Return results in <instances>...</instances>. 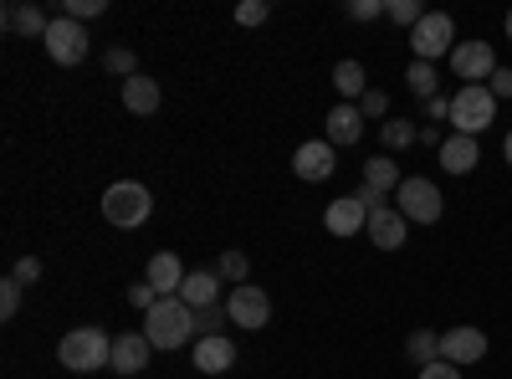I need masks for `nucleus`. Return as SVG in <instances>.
<instances>
[{
	"label": "nucleus",
	"instance_id": "obj_1",
	"mask_svg": "<svg viewBox=\"0 0 512 379\" xmlns=\"http://www.w3.org/2000/svg\"><path fill=\"white\" fill-rule=\"evenodd\" d=\"M190 333H195V308H185L180 298H159L144 313V339L154 349H185Z\"/></svg>",
	"mask_w": 512,
	"mask_h": 379
},
{
	"label": "nucleus",
	"instance_id": "obj_2",
	"mask_svg": "<svg viewBox=\"0 0 512 379\" xmlns=\"http://www.w3.org/2000/svg\"><path fill=\"white\" fill-rule=\"evenodd\" d=\"M57 359L72 374H98V369L113 364V339H108L103 328H72L67 339L57 344Z\"/></svg>",
	"mask_w": 512,
	"mask_h": 379
},
{
	"label": "nucleus",
	"instance_id": "obj_3",
	"mask_svg": "<svg viewBox=\"0 0 512 379\" xmlns=\"http://www.w3.org/2000/svg\"><path fill=\"white\" fill-rule=\"evenodd\" d=\"M451 123H456V134L466 139H482L492 123H497V98L487 93V82H472V88H461L451 98Z\"/></svg>",
	"mask_w": 512,
	"mask_h": 379
},
{
	"label": "nucleus",
	"instance_id": "obj_4",
	"mask_svg": "<svg viewBox=\"0 0 512 379\" xmlns=\"http://www.w3.org/2000/svg\"><path fill=\"white\" fill-rule=\"evenodd\" d=\"M149 210H154V195L139 185V180H118L103 190V216L118 226V231H134L149 221Z\"/></svg>",
	"mask_w": 512,
	"mask_h": 379
},
{
	"label": "nucleus",
	"instance_id": "obj_5",
	"mask_svg": "<svg viewBox=\"0 0 512 379\" xmlns=\"http://www.w3.org/2000/svg\"><path fill=\"white\" fill-rule=\"evenodd\" d=\"M395 210H400L405 221H415V226H436L441 210H446V200H441L436 180L410 175V180H400V190H395Z\"/></svg>",
	"mask_w": 512,
	"mask_h": 379
},
{
	"label": "nucleus",
	"instance_id": "obj_6",
	"mask_svg": "<svg viewBox=\"0 0 512 379\" xmlns=\"http://www.w3.org/2000/svg\"><path fill=\"white\" fill-rule=\"evenodd\" d=\"M410 47H415V62H441L456 52V21L446 11H425V21L410 31Z\"/></svg>",
	"mask_w": 512,
	"mask_h": 379
},
{
	"label": "nucleus",
	"instance_id": "obj_7",
	"mask_svg": "<svg viewBox=\"0 0 512 379\" xmlns=\"http://www.w3.org/2000/svg\"><path fill=\"white\" fill-rule=\"evenodd\" d=\"M41 41H47V57L57 67H77L82 57H88V31H82V21H72V16H57Z\"/></svg>",
	"mask_w": 512,
	"mask_h": 379
},
{
	"label": "nucleus",
	"instance_id": "obj_8",
	"mask_svg": "<svg viewBox=\"0 0 512 379\" xmlns=\"http://www.w3.org/2000/svg\"><path fill=\"white\" fill-rule=\"evenodd\" d=\"M497 52H492V41H456V52H451V72L461 77V88H472V82H492L497 72Z\"/></svg>",
	"mask_w": 512,
	"mask_h": 379
},
{
	"label": "nucleus",
	"instance_id": "obj_9",
	"mask_svg": "<svg viewBox=\"0 0 512 379\" xmlns=\"http://www.w3.org/2000/svg\"><path fill=\"white\" fill-rule=\"evenodd\" d=\"M482 354H487V333H482V328L456 323V328L441 333V359H446V364L466 369V364H482Z\"/></svg>",
	"mask_w": 512,
	"mask_h": 379
},
{
	"label": "nucleus",
	"instance_id": "obj_10",
	"mask_svg": "<svg viewBox=\"0 0 512 379\" xmlns=\"http://www.w3.org/2000/svg\"><path fill=\"white\" fill-rule=\"evenodd\" d=\"M226 313H231V323L236 328H267V318H272V298L262 287H231V298H226Z\"/></svg>",
	"mask_w": 512,
	"mask_h": 379
},
{
	"label": "nucleus",
	"instance_id": "obj_11",
	"mask_svg": "<svg viewBox=\"0 0 512 379\" xmlns=\"http://www.w3.org/2000/svg\"><path fill=\"white\" fill-rule=\"evenodd\" d=\"M333 170H338V159H333V144L328 139H308L303 149L292 154V175L308 180V185H323Z\"/></svg>",
	"mask_w": 512,
	"mask_h": 379
},
{
	"label": "nucleus",
	"instance_id": "obj_12",
	"mask_svg": "<svg viewBox=\"0 0 512 379\" xmlns=\"http://www.w3.org/2000/svg\"><path fill=\"white\" fill-rule=\"evenodd\" d=\"M369 241L379 246V251H400L405 246V231H410V221L400 216L395 205H379V210H369Z\"/></svg>",
	"mask_w": 512,
	"mask_h": 379
},
{
	"label": "nucleus",
	"instance_id": "obj_13",
	"mask_svg": "<svg viewBox=\"0 0 512 379\" xmlns=\"http://www.w3.org/2000/svg\"><path fill=\"white\" fill-rule=\"evenodd\" d=\"M185 267H180V257L175 251H159V257H149V272H144V282L159 292V298H180V287H185Z\"/></svg>",
	"mask_w": 512,
	"mask_h": 379
},
{
	"label": "nucleus",
	"instance_id": "obj_14",
	"mask_svg": "<svg viewBox=\"0 0 512 379\" xmlns=\"http://www.w3.org/2000/svg\"><path fill=\"white\" fill-rule=\"evenodd\" d=\"M323 226H328V236H359L369 226V210L359 205V195H344L323 210Z\"/></svg>",
	"mask_w": 512,
	"mask_h": 379
},
{
	"label": "nucleus",
	"instance_id": "obj_15",
	"mask_svg": "<svg viewBox=\"0 0 512 379\" xmlns=\"http://www.w3.org/2000/svg\"><path fill=\"white\" fill-rule=\"evenodd\" d=\"M149 354H154V344L144 339V328H139V333H113V369H118V374L149 369Z\"/></svg>",
	"mask_w": 512,
	"mask_h": 379
},
{
	"label": "nucleus",
	"instance_id": "obj_16",
	"mask_svg": "<svg viewBox=\"0 0 512 379\" xmlns=\"http://www.w3.org/2000/svg\"><path fill=\"white\" fill-rule=\"evenodd\" d=\"M195 369H200V374H226V369H236V344L226 339V333L195 339Z\"/></svg>",
	"mask_w": 512,
	"mask_h": 379
},
{
	"label": "nucleus",
	"instance_id": "obj_17",
	"mask_svg": "<svg viewBox=\"0 0 512 379\" xmlns=\"http://www.w3.org/2000/svg\"><path fill=\"white\" fill-rule=\"evenodd\" d=\"M477 164H482V144H477V139L451 134V139L441 144V170H446V175H472Z\"/></svg>",
	"mask_w": 512,
	"mask_h": 379
},
{
	"label": "nucleus",
	"instance_id": "obj_18",
	"mask_svg": "<svg viewBox=\"0 0 512 379\" xmlns=\"http://www.w3.org/2000/svg\"><path fill=\"white\" fill-rule=\"evenodd\" d=\"M364 139V113H359V103H338L333 113H328V144L338 149V144H359Z\"/></svg>",
	"mask_w": 512,
	"mask_h": 379
},
{
	"label": "nucleus",
	"instance_id": "obj_19",
	"mask_svg": "<svg viewBox=\"0 0 512 379\" xmlns=\"http://www.w3.org/2000/svg\"><path fill=\"white\" fill-rule=\"evenodd\" d=\"M180 303L195 308V313H200V308H216V303H221V277H216V272H190L185 287H180Z\"/></svg>",
	"mask_w": 512,
	"mask_h": 379
},
{
	"label": "nucleus",
	"instance_id": "obj_20",
	"mask_svg": "<svg viewBox=\"0 0 512 379\" xmlns=\"http://www.w3.org/2000/svg\"><path fill=\"white\" fill-rule=\"evenodd\" d=\"M123 108H128V113H154V108H159V82L144 77V72L128 77V82H123Z\"/></svg>",
	"mask_w": 512,
	"mask_h": 379
},
{
	"label": "nucleus",
	"instance_id": "obj_21",
	"mask_svg": "<svg viewBox=\"0 0 512 379\" xmlns=\"http://www.w3.org/2000/svg\"><path fill=\"white\" fill-rule=\"evenodd\" d=\"M364 185L369 190H400V164L390 159V154H374V159H364Z\"/></svg>",
	"mask_w": 512,
	"mask_h": 379
},
{
	"label": "nucleus",
	"instance_id": "obj_22",
	"mask_svg": "<svg viewBox=\"0 0 512 379\" xmlns=\"http://www.w3.org/2000/svg\"><path fill=\"white\" fill-rule=\"evenodd\" d=\"M405 354H410V364H420V369L436 364V359H441V333H436V328H415L410 339H405Z\"/></svg>",
	"mask_w": 512,
	"mask_h": 379
},
{
	"label": "nucleus",
	"instance_id": "obj_23",
	"mask_svg": "<svg viewBox=\"0 0 512 379\" xmlns=\"http://www.w3.org/2000/svg\"><path fill=\"white\" fill-rule=\"evenodd\" d=\"M405 82H410V93H415L420 103H431V98H441V93H436V88H441V72H436V62H410Z\"/></svg>",
	"mask_w": 512,
	"mask_h": 379
},
{
	"label": "nucleus",
	"instance_id": "obj_24",
	"mask_svg": "<svg viewBox=\"0 0 512 379\" xmlns=\"http://www.w3.org/2000/svg\"><path fill=\"white\" fill-rule=\"evenodd\" d=\"M6 26L16 31V36H47V16H41L36 6H6Z\"/></svg>",
	"mask_w": 512,
	"mask_h": 379
},
{
	"label": "nucleus",
	"instance_id": "obj_25",
	"mask_svg": "<svg viewBox=\"0 0 512 379\" xmlns=\"http://www.w3.org/2000/svg\"><path fill=\"white\" fill-rule=\"evenodd\" d=\"M333 88L354 103V98H364V93H369V77H364V67H359V62H338V67H333Z\"/></svg>",
	"mask_w": 512,
	"mask_h": 379
},
{
	"label": "nucleus",
	"instance_id": "obj_26",
	"mask_svg": "<svg viewBox=\"0 0 512 379\" xmlns=\"http://www.w3.org/2000/svg\"><path fill=\"white\" fill-rule=\"evenodd\" d=\"M384 149H410L415 139H420V129H415V123L410 118H390V123H384Z\"/></svg>",
	"mask_w": 512,
	"mask_h": 379
},
{
	"label": "nucleus",
	"instance_id": "obj_27",
	"mask_svg": "<svg viewBox=\"0 0 512 379\" xmlns=\"http://www.w3.org/2000/svg\"><path fill=\"white\" fill-rule=\"evenodd\" d=\"M384 16H390L395 26H420L425 21V6H420V0H384Z\"/></svg>",
	"mask_w": 512,
	"mask_h": 379
},
{
	"label": "nucleus",
	"instance_id": "obj_28",
	"mask_svg": "<svg viewBox=\"0 0 512 379\" xmlns=\"http://www.w3.org/2000/svg\"><path fill=\"white\" fill-rule=\"evenodd\" d=\"M103 67H108L113 77H123V82H128V77H139V57H134V52H128V47H108V57H103Z\"/></svg>",
	"mask_w": 512,
	"mask_h": 379
},
{
	"label": "nucleus",
	"instance_id": "obj_29",
	"mask_svg": "<svg viewBox=\"0 0 512 379\" xmlns=\"http://www.w3.org/2000/svg\"><path fill=\"white\" fill-rule=\"evenodd\" d=\"M246 272H251V262L241 257V251H221V262H216V277H221V282H236V287H241Z\"/></svg>",
	"mask_w": 512,
	"mask_h": 379
},
{
	"label": "nucleus",
	"instance_id": "obj_30",
	"mask_svg": "<svg viewBox=\"0 0 512 379\" xmlns=\"http://www.w3.org/2000/svg\"><path fill=\"white\" fill-rule=\"evenodd\" d=\"M221 323H231L226 303H216V308H200V313H195V328H200V339H210V333H221Z\"/></svg>",
	"mask_w": 512,
	"mask_h": 379
},
{
	"label": "nucleus",
	"instance_id": "obj_31",
	"mask_svg": "<svg viewBox=\"0 0 512 379\" xmlns=\"http://www.w3.org/2000/svg\"><path fill=\"white\" fill-rule=\"evenodd\" d=\"M16 313H21V282H16V277H6V282H0V318L11 323Z\"/></svg>",
	"mask_w": 512,
	"mask_h": 379
},
{
	"label": "nucleus",
	"instance_id": "obj_32",
	"mask_svg": "<svg viewBox=\"0 0 512 379\" xmlns=\"http://www.w3.org/2000/svg\"><path fill=\"white\" fill-rule=\"evenodd\" d=\"M267 16H272L267 0H241V6H236V26H262Z\"/></svg>",
	"mask_w": 512,
	"mask_h": 379
},
{
	"label": "nucleus",
	"instance_id": "obj_33",
	"mask_svg": "<svg viewBox=\"0 0 512 379\" xmlns=\"http://www.w3.org/2000/svg\"><path fill=\"white\" fill-rule=\"evenodd\" d=\"M384 16V0H349V21H379Z\"/></svg>",
	"mask_w": 512,
	"mask_h": 379
},
{
	"label": "nucleus",
	"instance_id": "obj_34",
	"mask_svg": "<svg viewBox=\"0 0 512 379\" xmlns=\"http://www.w3.org/2000/svg\"><path fill=\"white\" fill-rule=\"evenodd\" d=\"M62 16H72V21H93V16H103V0H67Z\"/></svg>",
	"mask_w": 512,
	"mask_h": 379
},
{
	"label": "nucleus",
	"instance_id": "obj_35",
	"mask_svg": "<svg viewBox=\"0 0 512 379\" xmlns=\"http://www.w3.org/2000/svg\"><path fill=\"white\" fill-rule=\"evenodd\" d=\"M359 113H364V118H384V113H390V98H384L379 88H369V93L359 98Z\"/></svg>",
	"mask_w": 512,
	"mask_h": 379
},
{
	"label": "nucleus",
	"instance_id": "obj_36",
	"mask_svg": "<svg viewBox=\"0 0 512 379\" xmlns=\"http://www.w3.org/2000/svg\"><path fill=\"white\" fill-rule=\"evenodd\" d=\"M487 93L502 103V98H512V67H497L492 72V82H487Z\"/></svg>",
	"mask_w": 512,
	"mask_h": 379
},
{
	"label": "nucleus",
	"instance_id": "obj_37",
	"mask_svg": "<svg viewBox=\"0 0 512 379\" xmlns=\"http://www.w3.org/2000/svg\"><path fill=\"white\" fill-rule=\"evenodd\" d=\"M128 303H134V308H144V313H149V308L159 303V292H154L149 282H139V287H128Z\"/></svg>",
	"mask_w": 512,
	"mask_h": 379
},
{
	"label": "nucleus",
	"instance_id": "obj_38",
	"mask_svg": "<svg viewBox=\"0 0 512 379\" xmlns=\"http://www.w3.org/2000/svg\"><path fill=\"white\" fill-rule=\"evenodd\" d=\"M420 379H461V369L446 364V359H436V364H425V369H420Z\"/></svg>",
	"mask_w": 512,
	"mask_h": 379
},
{
	"label": "nucleus",
	"instance_id": "obj_39",
	"mask_svg": "<svg viewBox=\"0 0 512 379\" xmlns=\"http://www.w3.org/2000/svg\"><path fill=\"white\" fill-rule=\"evenodd\" d=\"M11 277H16V282H21V287H26V282H36V277H41V262H36V257H21V262H16V272H11Z\"/></svg>",
	"mask_w": 512,
	"mask_h": 379
},
{
	"label": "nucleus",
	"instance_id": "obj_40",
	"mask_svg": "<svg viewBox=\"0 0 512 379\" xmlns=\"http://www.w3.org/2000/svg\"><path fill=\"white\" fill-rule=\"evenodd\" d=\"M354 195H359V205H364V210H379V205H384V190H369V185H359Z\"/></svg>",
	"mask_w": 512,
	"mask_h": 379
},
{
	"label": "nucleus",
	"instance_id": "obj_41",
	"mask_svg": "<svg viewBox=\"0 0 512 379\" xmlns=\"http://www.w3.org/2000/svg\"><path fill=\"white\" fill-rule=\"evenodd\" d=\"M425 113H431V118H451V98H431V103H425Z\"/></svg>",
	"mask_w": 512,
	"mask_h": 379
},
{
	"label": "nucleus",
	"instance_id": "obj_42",
	"mask_svg": "<svg viewBox=\"0 0 512 379\" xmlns=\"http://www.w3.org/2000/svg\"><path fill=\"white\" fill-rule=\"evenodd\" d=\"M420 144H425V149H441L446 139H441V129H420Z\"/></svg>",
	"mask_w": 512,
	"mask_h": 379
},
{
	"label": "nucleus",
	"instance_id": "obj_43",
	"mask_svg": "<svg viewBox=\"0 0 512 379\" xmlns=\"http://www.w3.org/2000/svg\"><path fill=\"white\" fill-rule=\"evenodd\" d=\"M502 159L512 164V129H507V139H502Z\"/></svg>",
	"mask_w": 512,
	"mask_h": 379
},
{
	"label": "nucleus",
	"instance_id": "obj_44",
	"mask_svg": "<svg viewBox=\"0 0 512 379\" xmlns=\"http://www.w3.org/2000/svg\"><path fill=\"white\" fill-rule=\"evenodd\" d=\"M502 26H507V41H512V11H507V21H502Z\"/></svg>",
	"mask_w": 512,
	"mask_h": 379
}]
</instances>
